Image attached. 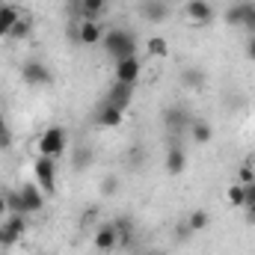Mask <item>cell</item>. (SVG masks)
Wrapping results in <instances>:
<instances>
[{
    "mask_svg": "<svg viewBox=\"0 0 255 255\" xmlns=\"http://www.w3.org/2000/svg\"><path fill=\"white\" fill-rule=\"evenodd\" d=\"M104 54L110 60H128V57H136V36L130 30H122V27H113V30H104Z\"/></svg>",
    "mask_w": 255,
    "mask_h": 255,
    "instance_id": "cell-1",
    "label": "cell"
},
{
    "mask_svg": "<svg viewBox=\"0 0 255 255\" xmlns=\"http://www.w3.org/2000/svg\"><path fill=\"white\" fill-rule=\"evenodd\" d=\"M65 148H68V133H65V128H60V125L45 128V133L39 136V154L60 160L65 154Z\"/></svg>",
    "mask_w": 255,
    "mask_h": 255,
    "instance_id": "cell-2",
    "label": "cell"
},
{
    "mask_svg": "<svg viewBox=\"0 0 255 255\" xmlns=\"http://www.w3.org/2000/svg\"><path fill=\"white\" fill-rule=\"evenodd\" d=\"M33 175H36V184L42 187L45 196H54L57 193V160L54 157H36L33 163Z\"/></svg>",
    "mask_w": 255,
    "mask_h": 255,
    "instance_id": "cell-3",
    "label": "cell"
},
{
    "mask_svg": "<svg viewBox=\"0 0 255 255\" xmlns=\"http://www.w3.org/2000/svg\"><path fill=\"white\" fill-rule=\"evenodd\" d=\"M21 77H24V83H30V86H48V83L54 80L51 68L42 63V60H27V63L21 65Z\"/></svg>",
    "mask_w": 255,
    "mask_h": 255,
    "instance_id": "cell-4",
    "label": "cell"
},
{
    "mask_svg": "<svg viewBox=\"0 0 255 255\" xmlns=\"http://www.w3.org/2000/svg\"><path fill=\"white\" fill-rule=\"evenodd\" d=\"M71 33H74V39H80V45H101V39H104V27L98 21H86V18H80Z\"/></svg>",
    "mask_w": 255,
    "mask_h": 255,
    "instance_id": "cell-5",
    "label": "cell"
},
{
    "mask_svg": "<svg viewBox=\"0 0 255 255\" xmlns=\"http://www.w3.org/2000/svg\"><path fill=\"white\" fill-rule=\"evenodd\" d=\"M21 193V208H24V214H39L42 208H45V193L39 184H24V187H18Z\"/></svg>",
    "mask_w": 255,
    "mask_h": 255,
    "instance_id": "cell-6",
    "label": "cell"
},
{
    "mask_svg": "<svg viewBox=\"0 0 255 255\" xmlns=\"http://www.w3.org/2000/svg\"><path fill=\"white\" fill-rule=\"evenodd\" d=\"M184 15H187V21L190 24H208L211 18H214V6L208 3V0H187L184 3Z\"/></svg>",
    "mask_w": 255,
    "mask_h": 255,
    "instance_id": "cell-7",
    "label": "cell"
},
{
    "mask_svg": "<svg viewBox=\"0 0 255 255\" xmlns=\"http://www.w3.org/2000/svg\"><path fill=\"white\" fill-rule=\"evenodd\" d=\"M130 101H133V86L130 83H113L110 86V92H107V104H113V107H119L122 113H128V107H130Z\"/></svg>",
    "mask_w": 255,
    "mask_h": 255,
    "instance_id": "cell-8",
    "label": "cell"
},
{
    "mask_svg": "<svg viewBox=\"0 0 255 255\" xmlns=\"http://www.w3.org/2000/svg\"><path fill=\"white\" fill-rule=\"evenodd\" d=\"M139 71H142V65H139V60H136V57L119 60V63H116V80H119V83H130V86H136Z\"/></svg>",
    "mask_w": 255,
    "mask_h": 255,
    "instance_id": "cell-9",
    "label": "cell"
},
{
    "mask_svg": "<svg viewBox=\"0 0 255 255\" xmlns=\"http://www.w3.org/2000/svg\"><path fill=\"white\" fill-rule=\"evenodd\" d=\"M95 247H98L101 253H113V250L119 247V232H116L113 223H107V226H101V229L95 232Z\"/></svg>",
    "mask_w": 255,
    "mask_h": 255,
    "instance_id": "cell-10",
    "label": "cell"
},
{
    "mask_svg": "<svg viewBox=\"0 0 255 255\" xmlns=\"http://www.w3.org/2000/svg\"><path fill=\"white\" fill-rule=\"evenodd\" d=\"M107 12V0H77V15L86 21H98Z\"/></svg>",
    "mask_w": 255,
    "mask_h": 255,
    "instance_id": "cell-11",
    "label": "cell"
},
{
    "mask_svg": "<svg viewBox=\"0 0 255 255\" xmlns=\"http://www.w3.org/2000/svg\"><path fill=\"white\" fill-rule=\"evenodd\" d=\"M184 169H187V154H184L181 145H172V148L166 151V172H169V175H181Z\"/></svg>",
    "mask_w": 255,
    "mask_h": 255,
    "instance_id": "cell-12",
    "label": "cell"
},
{
    "mask_svg": "<svg viewBox=\"0 0 255 255\" xmlns=\"http://www.w3.org/2000/svg\"><path fill=\"white\" fill-rule=\"evenodd\" d=\"M125 122V113L119 110V107H113V104H101V110H98V125L101 128H119Z\"/></svg>",
    "mask_w": 255,
    "mask_h": 255,
    "instance_id": "cell-13",
    "label": "cell"
},
{
    "mask_svg": "<svg viewBox=\"0 0 255 255\" xmlns=\"http://www.w3.org/2000/svg\"><path fill=\"white\" fill-rule=\"evenodd\" d=\"M166 15H169V9H166L163 0H145V3H142V18H145V21L160 24V21H166Z\"/></svg>",
    "mask_w": 255,
    "mask_h": 255,
    "instance_id": "cell-14",
    "label": "cell"
},
{
    "mask_svg": "<svg viewBox=\"0 0 255 255\" xmlns=\"http://www.w3.org/2000/svg\"><path fill=\"white\" fill-rule=\"evenodd\" d=\"M18 18H21V15H18V6H12V3H3V6H0V39L9 36V30H12V24H15Z\"/></svg>",
    "mask_w": 255,
    "mask_h": 255,
    "instance_id": "cell-15",
    "label": "cell"
},
{
    "mask_svg": "<svg viewBox=\"0 0 255 255\" xmlns=\"http://www.w3.org/2000/svg\"><path fill=\"white\" fill-rule=\"evenodd\" d=\"M190 133L199 145H208L211 136H214V128H211V122H205V119H196V122H190Z\"/></svg>",
    "mask_w": 255,
    "mask_h": 255,
    "instance_id": "cell-16",
    "label": "cell"
},
{
    "mask_svg": "<svg viewBox=\"0 0 255 255\" xmlns=\"http://www.w3.org/2000/svg\"><path fill=\"white\" fill-rule=\"evenodd\" d=\"M241 27L255 36V3L253 0H241Z\"/></svg>",
    "mask_w": 255,
    "mask_h": 255,
    "instance_id": "cell-17",
    "label": "cell"
},
{
    "mask_svg": "<svg viewBox=\"0 0 255 255\" xmlns=\"http://www.w3.org/2000/svg\"><path fill=\"white\" fill-rule=\"evenodd\" d=\"M145 48H148V57H154V60H163V57L169 54V42H166L163 36H151Z\"/></svg>",
    "mask_w": 255,
    "mask_h": 255,
    "instance_id": "cell-18",
    "label": "cell"
},
{
    "mask_svg": "<svg viewBox=\"0 0 255 255\" xmlns=\"http://www.w3.org/2000/svg\"><path fill=\"white\" fill-rule=\"evenodd\" d=\"M208 223H211V214L202 211V208L193 211L190 217H187V229H190V232H202V229H208Z\"/></svg>",
    "mask_w": 255,
    "mask_h": 255,
    "instance_id": "cell-19",
    "label": "cell"
},
{
    "mask_svg": "<svg viewBox=\"0 0 255 255\" xmlns=\"http://www.w3.org/2000/svg\"><path fill=\"white\" fill-rule=\"evenodd\" d=\"M190 116L184 113V110H166V125L175 128V130H181V128H190Z\"/></svg>",
    "mask_w": 255,
    "mask_h": 255,
    "instance_id": "cell-20",
    "label": "cell"
},
{
    "mask_svg": "<svg viewBox=\"0 0 255 255\" xmlns=\"http://www.w3.org/2000/svg\"><path fill=\"white\" fill-rule=\"evenodd\" d=\"M24 217H27V214H6V223H3V226L21 238V235L27 232V220H24Z\"/></svg>",
    "mask_w": 255,
    "mask_h": 255,
    "instance_id": "cell-21",
    "label": "cell"
},
{
    "mask_svg": "<svg viewBox=\"0 0 255 255\" xmlns=\"http://www.w3.org/2000/svg\"><path fill=\"white\" fill-rule=\"evenodd\" d=\"M33 33V24L27 21V18H18L15 24H12V30H9V39H27Z\"/></svg>",
    "mask_w": 255,
    "mask_h": 255,
    "instance_id": "cell-22",
    "label": "cell"
},
{
    "mask_svg": "<svg viewBox=\"0 0 255 255\" xmlns=\"http://www.w3.org/2000/svg\"><path fill=\"white\" fill-rule=\"evenodd\" d=\"M181 77H184V83H187L190 89H202V83H205V74H202V71H196V68H187Z\"/></svg>",
    "mask_w": 255,
    "mask_h": 255,
    "instance_id": "cell-23",
    "label": "cell"
},
{
    "mask_svg": "<svg viewBox=\"0 0 255 255\" xmlns=\"http://www.w3.org/2000/svg\"><path fill=\"white\" fill-rule=\"evenodd\" d=\"M226 196H229V205L232 208H244V184H232Z\"/></svg>",
    "mask_w": 255,
    "mask_h": 255,
    "instance_id": "cell-24",
    "label": "cell"
},
{
    "mask_svg": "<svg viewBox=\"0 0 255 255\" xmlns=\"http://www.w3.org/2000/svg\"><path fill=\"white\" fill-rule=\"evenodd\" d=\"M238 184H255V166L253 163H244L241 169H238Z\"/></svg>",
    "mask_w": 255,
    "mask_h": 255,
    "instance_id": "cell-25",
    "label": "cell"
},
{
    "mask_svg": "<svg viewBox=\"0 0 255 255\" xmlns=\"http://www.w3.org/2000/svg\"><path fill=\"white\" fill-rule=\"evenodd\" d=\"M6 205H9V214H24V208H21V193L18 190L6 193Z\"/></svg>",
    "mask_w": 255,
    "mask_h": 255,
    "instance_id": "cell-26",
    "label": "cell"
},
{
    "mask_svg": "<svg viewBox=\"0 0 255 255\" xmlns=\"http://www.w3.org/2000/svg\"><path fill=\"white\" fill-rule=\"evenodd\" d=\"M244 208H255V184L244 187Z\"/></svg>",
    "mask_w": 255,
    "mask_h": 255,
    "instance_id": "cell-27",
    "label": "cell"
},
{
    "mask_svg": "<svg viewBox=\"0 0 255 255\" xmlns=\"http://www.w3.org/2000/svg\"><path fill=\"white\" fill-rule=\"evenodd\" d=\"M12 142H15V139H12V130H3V133H0V151H9Z\"/></svg>",
    "mask_w": 255,
    "mask_h": 255,
    "instance_id": "cell-28",
    "label": "cell"
},
{
    "mask_svg": "<svg viewBox=\"0 0 255 255\" xmlns=\"http://www.w3.org/2000/svg\"><path fill=\"white\" fill-rule=\"evenodd\" d=\"M244 51H247V60H250V63H255V36H250V39H247V48H244Z\"/></svg>",
    "mask_w": 255,
    "mask_h": 255,
    "instance_id": "cell-29",
    "label": "cell"
},
{
    "mask_svg": "<svg viewBox=\"0 0 255 255\" xmlns=\"http://www.w3.org/2000/svg\"><path fill=\"white\" fill-rule=\"evenodd\" d=\"M101 190H104V193H113V190H116V178L110 175V178H107V181L101 184Z\"/></svg>",
    "mask_w": 255,
    "mask_h": 255,
    "instance_id": "cell-30",
    "label": "cell"
},
{
    "mask_svg": "<svg viewBox=\"0 0 255 255\" xmlns=\"http://www.w3.org/2000/svg\"><path fill=\"white\" fill-rule=\"evenodd\" d=\"M9 214V205H6V193H0V217Z\"/></svg>",
    "mask_w": 255,
    "mask_h": 255,
    "instance_id": "cell-31",
    "label": "cell"
},
{
    "mask_svg": "<svg viewBox=\"0 0 255 255\" xmlns=\"http://www.w3.org/2000/svg\"><path fill=\"white\" fill-rule=\"evenodd\" d=\"M3 130H9V125H6V119L0 116V133H3Z\"/></svg>",
    "mask_w": 255,
    "mask_h": 255,
    "instance_id": "cell-32",
    "label": "cell"
},
{
    "mask_svg": "<svg viewBox=\"0 0 255 255\" xmlns=\"http://www.w3.org/2000/svg\"><path fill=\"white\" fill-rule=\"evenodd\" d=\"M142 255H163V253H157V250H148V253H142Z\"/></svg>",
    "mask_w": 255,
    "mask_h": 255,
    "instance_id": "cell-33",
    "label": "cell"
},
{
    "mask_svg": "<svg viewBox=\"0 0 255 255\" xmlns=\"http://www.w3.org/2000/svg\"><path fill=\"white\" fill-rule=\"evenodd\" d=\"M0 247H3V223H0Z\"/></svg>",
    "mask_w": 255,
    "mask_h": 255,
    "instance_id": "cell-34",
    "label": "cell"
},
{
    "mask_svg": "<svg viewBox=\"0 0 255 255\" xmlns=\"http://www.w3.org/2000/svg\"><path fill=\"white\" fill-rule=\"evenodd\" d=\"M250 163H253V166H255V157H253V160H250Z\"/></svg>",
    "mask_w": 255,
    "mask_h": 255,
    "instance_id": "cell-35",
    "label": "cell"
},
{
    "mask_svg": "<svg viewBox=\"0 0 255 255\" xmlns=\"http://www.w3.org/2000/svg\"><path fill=\"white\" fill-rule=\"evenodd\" d=\"M45 255H54V253H45Z\"/></svg>",
    "mask_w": 255,
    "mask_h": 255,
    "instance_id": "cell-36",
    "label": "cell"
}]
</instances>
